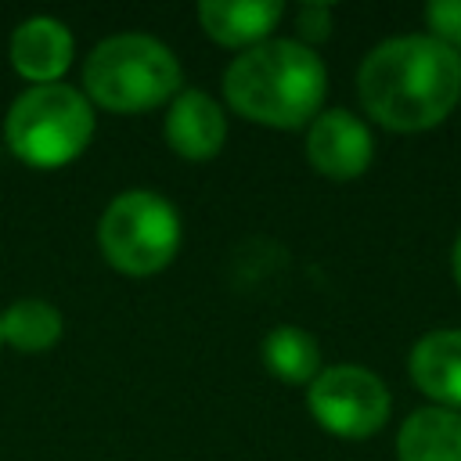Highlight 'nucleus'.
I'll use <instances>...</instances> for the list:
<instances>
[{
	"instance_id": "nucleus-1",
	"label": "nucleus",
	"mask_w": 461,
	"mask_h": 461,
	"mask_svg": "<svg viewBox=\"0 0 461 461\" xmlns=\"http://www.w3.org/2000/svg\"><path fill=\"white\" fill-rule=\"evenodd\" d=\"M357 94L375 122L400 133L429 130L461 97V54L436 36H393L364 58Z\"/></svg>"
},
{
	"instance_id": "nucleus-2",
	"label": "nucleus",
	"mask_w": 461,
	"mask_h": 461,
	"mask_svg": "<svg viewBox=\"0 0 461 461\" xmlns=\"http://www.w3.org/2000/svg\"><path fill=\"white\" fill-rule=\"evenodd\" d=\"M328 72L303 40H263L223 72V94L249 122L295 130L317 119Z\"/></svg>"
},
{
	"instance_id": "nucleus-3",
	"label": "nucleus",
	"mask_w": 461,
	"mask_h": 461,
	"mask_svg": "<svg viewBox=\"0 0 461 461\" xmlns=\"http://www.w3.org/2000/svg\"><path fill=\"white\" fill-rule=\"evenodd\" d=\"M86 97L112 112H148L180 90L176 54L144 32H119L101 40L83 68Z\"/></svg>"
},
{
	"instance_id": "nucleus-4",
	"label": "nucleus",
	"mask_w": 461,
	"mask_h": 461,
	"mask_svg": "<svg viewBox=\"0 0 461 461\" xmlns=\"http://www.w3.org/2000/svg\"><path fill=\"white\" fill-rule=\"evenodd\" d=\"M11 151L40 169L72 162L94 137V112L86 94L65 83H43L18 94L4 122Z\"/></svg>"
},
{
	"instance_id": "nucleus-5",
	"label": "nucleus",
	"mask_w": 461,
	"mask_h": 461,
	"mask_svg": "<svg viewBox=\"0 0 461 461\" xmlns=\"http://www.w3.org/2000/svg\"><path fill=\"white\" fill-rule=\"evenodd\" d=\"M97 241L104 259L133 277L162 270L180 249V216L155 191H126L101 216Z\"/></svg>"
},
{
	"instance_id": "nucleus-6",
	"label": "nucleus",
	"mask_w": 461,
	"mask_h": 461,
	"mask_svg": "<svg viewBox=\"0 0 461 461\" xmlns=\"http://www.w3.org/2000/svg\"><path fill=\"white\" fill-rule=\"evenodd\" d=\"M306 403L317 425H324L331 436H342V439L375 436L389 421V407H393L385 382L360 364L324 367L310 382Z\"/></svg>"
},
{
	"instance_id": "nucleus-7",
	"label": "nucleus",
	"mask_w": 461,
	"mask_h": 461,
	"mask_svg": "<svg viewBox=\"0 0 461 461\" xmlns=\"http://www.w3.org/2000/svg\"><path fill=\"white\" fill-rule=\"evenodd\" d=\"M371 130L346 108L321 112L306 133V158L328 180H353L371 166Z\"/></svg>"
},
{
	"instance_id": "nucleus-8",
	"label": "nucleus",
	"mask_w": 461,
	"mask_h": 461,
	"mask_svg": "<svg viewBox=\"0 0 461 461\" xmlns=\"http://www.w3.org/2000/svg\"><path fill=\"white\" fill-rule=\"evenodd\" d=\"M166 140L191 162L212 158L227 140L223 108L202 90H180L166 112Z\"/></svg>"
},
{
	"instance_id": "nucleus-9",
	"label": "nucleus",
	"mask_w": 461,
	"mask_h": 461,
	"mask_svg": "<svg viewBox=\"0 0 461 461\" xmlns=\"http://www.w3.org/2000/svg\"><path fill=\"white\" fill-rule=\"evenodd\" d=\"M11 65L36 86L58 83V76L72 65V32L47 14L25 18L11 32Z\"/></svg>"
},
{
	"instance_id": "nucleus-10",
	"label": "nucleus",
	"mask_w": 461,
	"mask_h": 461,
	"mask_svg": "<svg viewBox=\"0 0 461 461\" xmlns=\"http://www.w3.org/2000/svg\"><path fill=\"white\" fill-rule=\"evenodd\" d=\"M411 382L443 407H461V328H439L414 342L407 357Z\"/></svg>"
},
{
	"instance_id": "nucleus-11",
	"label": "nucleus",
	"mask_w": 461,
	"mask_h": 461,
	"mask_svg": "<svg viewBox=\"0 0 461 461\" xmlns=\"http://www.w3.org/2000/svg\"><path fill=\"white\" fill-rule=\"evenodd\" d=\"M277 0H205L198 4L202 29L223 47H256L281 22Z\"/></svg>"
},
{
	"instance_id": "nucleus-12",
	"label": "nucleus",
	"mask_w": 461,
	"mask_h": 461,
	"mask_svg": "<svg viewBox=\"0 0 461 461\" xmlns=\"http://www.w3.org/2000/svg\"><path fill=\"white\" fill-rule=\"evenodd\" d=\"M400 461H461V411L418 407L396 432Z\"/></svg>"
},
{
	"instance_id": "nucleus-13",
	"label": "nucleus",
	"mask_w": 461,
	"mask_h": 461,
	"mask_svg": "<svg viewBox=\"0 0 461 461\" xmlns=\"http://www.w3.org/2000/svg\"><path fill=\"white\" fill-rule=\"evenodd\" d=\"M263 364L288 385H310L321 375V346L310 331L281 324L263 339Z\"/></svg>"
},
{
	"instance_id": "nucleus-14",
	"label": "nucleus",
	"mask_w": 461,
	"mask_h": 461,
	"mask_svg": "<svg viewBox=\"0 0 461 461\" xmlns=\"http://www.w3.org/2000/svg\"><path fill=\"white\" fill-rule=\"evenodd\" d=\"M0 335L22 353H43L61 339V313L43 299H18L4 310Z\"/></svg>"
},
{
	"instance_id": "nucleus-15",
	"label": "nucleus",
	"mask_w": 461,
	"mask_h": 461,
	"mask_svg": "<svg viewBox=\"0 0 461 461\" xmlns=\"http://www.w3.org/2000/svg\"><path fill=\"white\" fill-rule=\"evenodd\" d=\"M425 22L439 43L461 50V0H436L425 7Z\"/></svg>"
},
{
	"instance_id": "nucleus-16",
	"label": "nucleus",
	"mask_w": 461,
	"mask_h": 461,
	"mask_svg": "<svg viewBox=\"0 0 461 461\" xmlns=\"http://www.w3.org/2000/svg\"><path fill=\"white\" fill-rule=\"evenodd\" d=\"M295 29L303 40H324L331 32V7L328 4H303L295 11Z\"/></svg>"
},
{
	"instance_id": "nucleus-17",
	"label": "nucleus",
	"mask_w": 461,
	"mask_h": 461,
	"mask_svg": "<svg viewBox=\"0 0 461 461\" xmlns=\"http://www.w3.org/2000/svg\"><path fill=\"white\" fill-rule=\"evenodd\" d=\"M450 267H454V281H457V288H461V234H457V241H454V256H450Z\"/></svg>"
},
{
	"instance_id": "nucleus-18",
	"label": "nucleus",
	"mask_w": 461,
	"mask_h": 461,
	"mask_svg": "<svg viewBox=\"0 0 461 461\" xmlns=\"http://www.w3.org/2000/svg\"><path fill=\"white\" fill-rule=\"evenodd\" d=\"M0 339H4V335H0Z\"/></svg>"
}]
</instances>
